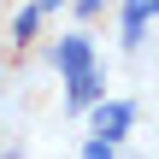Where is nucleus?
Masks as SVG:
<instances>
[{
  "mask_svg": "<svg viewBox=\"0 0 159 159\" xmlns=\"http://www.w3.org/2000/svg\"><path fill=\"white\" fill-rule=\"evenodd\" d=\"M89 130L100 136V142H124L130 130H136V100H94V118H89Z\"/></svg>",
  "mask_w": 159,
  "mask_h": 159,
  "instance_id": "2",
  "label": "nucleus"
},
{
  "mask_svg": "<svg viewBox=\"0 0 159 159\" xmlns=\"http://www.w3.org/2000/svg\"><path fill=\"white\" fill-rule=\"evenodd\" d=\"M148 18H153V6H148V0H124V47H142Z\"/></svg>",
  "mask_w": 159,
  "mask_h": 159,
  "instance_id": "3",
  "label": "nucleus"
},
{
  "mask_svg": "<svg viewBox=\"0 0 159 159\" xmlns=\"http://www.w3.org/2000/svg\"><path fill=\"white\" fill-rule=\"evenodd\" d=\"M35 18H41V6H24V12L12 18V41H30V35H35Z\"/></svg>",
  "mask_w": 159,
  "mask_h": 159,
  "instance_id": "4",
  "label": "nucleus"
},
{
  "mask_svg": "<svg viewBox=\"0 0 159 159\" xmlns=\"http://www.w3.org/2000/svg\"><path fill=\"white\" fill-rule=\"evenodd\" d=\"M30 6H41V12H53V6H65V0H30Z\"/></svg>",
  "mask_w": 159,
  "mask_h": 159,
  "instance_id": "6",
  "label": "nucleus"
},
{
  "mask_svg": "<svg viewBox=\"0 0 159 159\" xmlns=\"http://www.w3.org/2000/svg\"><path fill=\"white\" fill-rule=\"evenodd\" d=\"M53 59H59V77H65V106H71V112H89V106L100 100V77H94V47H89V35H65Z\"/></svg>",
  "mask_w": 159,
  "mask_h": 159,
  "instance_id": "1",
  "label": "nucleus"
},
{
  "mask_svg": "<svg viewBox=\"0 0 159 159\" xmlns=\"http://www.w3.org/2000/svg\"><path fill=\"white\" fill-rule=\"evenodd\" d=\"M83 159H112V142H100V136H94V142L83 148Z\"/></svg>",
  "mask_w": 159,
  "mask_h": 159,
  "instance_id": "5",
  "label": "nucleus"
}]
</instances>
